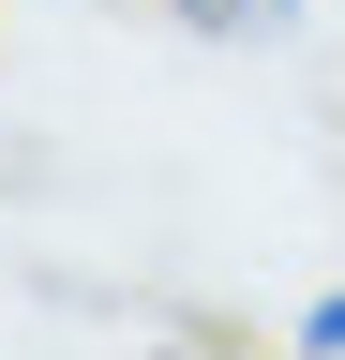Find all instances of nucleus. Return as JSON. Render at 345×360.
Wrapping results in <instances>:
<instances>
[{
	"label": "nucleus",
	"instance_id": "1",
	"mask_svg": "<svg viewBox=\"0 0 345 360\" xmlns=\"http://www.w3.org/2000/svg\"><path fill=\"white\" fill-rule=\"evenodd\" d=\"M150 15H181L195 45H285L300 15H315V0H150Z\"/></svg>",
	"mask_w": 345,
	"mask_h": 360
},
{
	"label": "nucleus",
	"instance_id": "2",
	"mask_svg": "<svg viewBox=\"0 0 345 360\" xmlns=\"http://www.w3.org/2000/svg\"><path fill=\"white\" fill-rule=\"evenodd\" d=\"M285 360H345V285H315V300L285 315Z\"/></svg>",
	"mask_w": 345,
	"mask_h": 360
}]
</instances>
